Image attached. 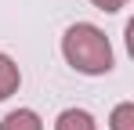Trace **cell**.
<instances>
[{"label": "cell", "instance_id": "6da1fadb", "mask_svg": "<svg viewBox=\"0 0 134 130\" xmlns=\"http://www.w3.org/2000/svg\"><path fill=\"white\" fill-rule=\"evenodd\" d=\"M62 54H65V62L72 65L76 72H83V76H105L112 69L109 36H105L98 25H87V22H76V25L65 29Z\"/></svg>", "mask_w": 134, "mask_h": 130}, {"label": "cell", "instance_id": "7a4b0ae2", "mask_svg": "<svg viewBox=\"0 0 134 130\" xmlns=\"http://www.w3.org/2000/svg\"><path fill=\"white\" fill-rule=\"evenodd\" d=\"M0 130H44V123H40V116L33 108H15V112L4 116Z\"/></svg>", "mask_w": 134, "mask_h": 130}, {"label": "cell", "instance_id": "3957f363", "mask_svg": "<svg viewBox=\"0 0 134 130\" xmlns=\"http://www.w3.org/2000/svg\"><path fill=\"white\" fill-rule=\"evenodd\" d=\"M54 130H98V127H94L91 112H83V108H65V112L58 116Z\"/></svg>", "mask_w": 134, "mask_h": 130}, {"label": "cell", "instance_id": "277c9868", "mask_svg": "<svg viewBox=\"0 0 134 130\" xmlns=\"http://www.w3.org/2000/svg\"><path fill=\"white\" fill-rule=\"evenodd\" d=\"M18 83H22V76H18V65L11 62L7 54H0V101H4V98H11V94L18 90Z\"/></svg>", "mask_w": 134, "mask_h": 130}, {"label": "cell", "instance_id": "5b68a950", "mask_svg": "<svg viewBox=\"0 0 134 130\" xmlns=\"http://www.w3.org/2000/svg\"><path fill=\"white\" fill-rule=\"evenodd\" d=\"M112 130H134V105L131 101H123V105H116V112H112Z\"/></svg>", "mask_w": 134, "mask_h": 130}, {"label": "cell", "instance_id": "8992f818", "mask_svg": "<svg viewBox=\"0 0 134 130\" xmlns=\"http://www.w3.org/2000/svg\"><path fill=\"white\" fill-rule=\"evenodd\" d=\"M91 4H94V7H102V11H120L127 0H91Z\"/></svg>", "mask_w": 134, "mask_h": 130}]
</instances>
